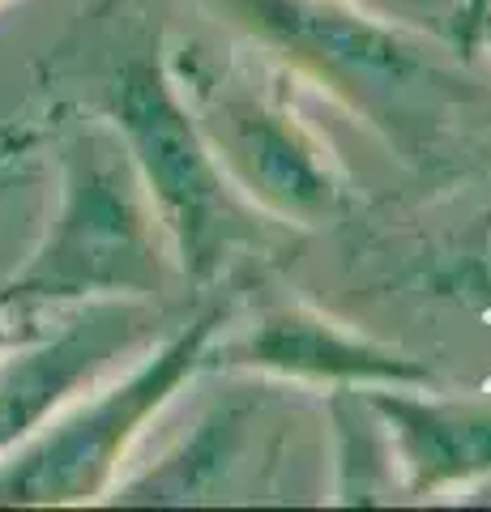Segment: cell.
Masks as SVG:
<instances>
[{
    "label": "cell",
    "mask_w": 491,
    "mask_h": 512,
    "mask_svg": "<svg viewBox=\"0 0 491 512\" xmlns=\"http://www.w3.org/2000/svg\"><path fill=\"white\" fill-rule=\"evenodd\" d=\"M0 342H5V329H0Z\"/></svg>",
    "instance_id": "obj_2"
},
{
    "label": "cell",
    "mask_w": 491,
    "mask_h": 512,
    "mask_svg": "<svg viewBox=\"0 0 491 512\" xmlns=\"http://www.w3.org/2000/svg\"><path fill=\"white\" fill-rule=\"evenodd\" d=\"M107 355L103 325H73L52 342L26 346L0 359V457L39 431L77 380H86Z\"/></svg>",
    "instance_id": "obj_1"
}]
</instances>
